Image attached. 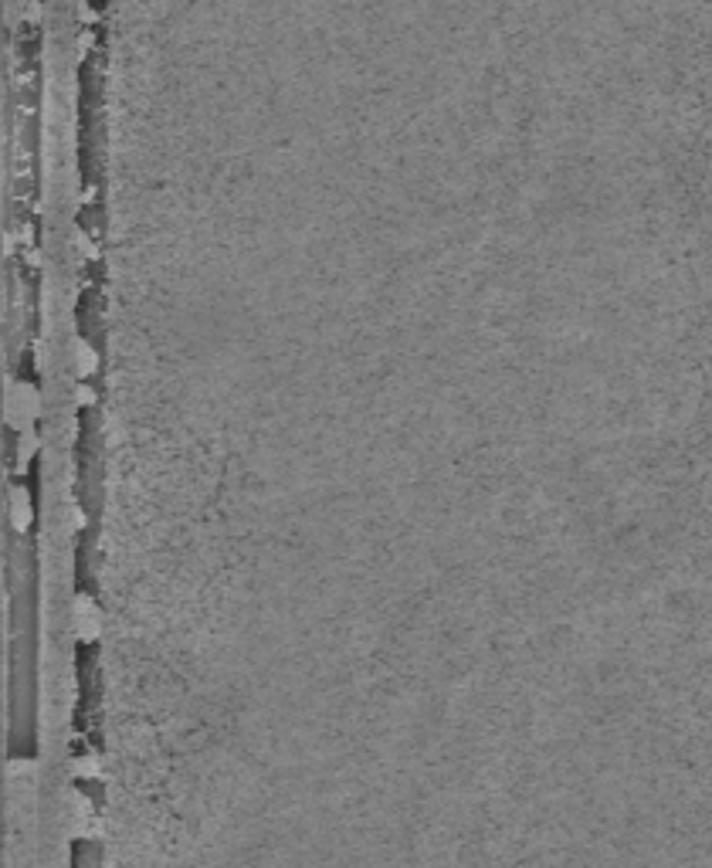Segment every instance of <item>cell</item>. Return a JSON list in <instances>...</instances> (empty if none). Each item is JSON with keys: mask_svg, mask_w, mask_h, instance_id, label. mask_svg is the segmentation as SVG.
<instances>
[{"mask_svg": "<svg viewBox=\"0 0 712 868\" xmlns=\"http://www.w3.org/2000/svg\"><path fill=\"white\" fill-rule=\"evenodd\" d=\"M75 634L85 637V642H93L99 634V611L88 598H78V608H75Z\"/></svg>", "mask_w": 712, "mask_h": 868, "instance_id": "6da1fadb", "label": "cell"}, {"mask_svg": "<svg viewBox=\"0 0 712 868\" xmlns=\"http://www.w3.org/2000/svg\"><path fill=\"white\" fill-rule=\"evenodd\" d=\"M28 523H31V506H28V495H24V492H18V495H14V526H18V529H28Z\"/></svg>", "mask_w": 712, "mask_h": 868, "instance_id": "7a4b0ae2", "label": "cell"}, {"mask_svg": "<svg viewBox=\"0 0 712 868\" xmlns=\"http://www.w3.org/2000/svg\"><path fill=\"white\" fill-rule=\"evenodd\" d=\"M96 770H99V763H96L93 757H82V760H78V773H82V776H96Z\"/></svg>", "mask_w": 712, "mask_h": 868, "instance_id": "3957f363", "label": "cell"}]
</instances>
